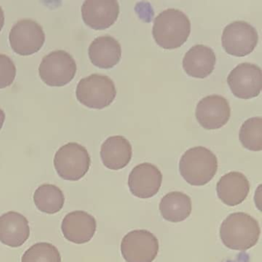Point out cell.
Wrapping results in <instances>:
<instances>
[{
    "label": "cell",
    "mask_w": 262,
    "mask_h": 262,
    "mask_svg": "<svg viewBox=\"0 0 262 262\" xmlns=\"http://www.w3.org/2000/svg\"><path fill=\"white\" fill-rule=\"evenodd\" d=\"M260 228L252 216L244 212L229 214L222 222L220 237L229 249L247 251L258 242Z\"/></svg>",
    "instance_id": "1"
},
{
    "label": "cell",
    "mask_w": 262,
    "mask_h": 262,
    "mask_svg": "<svg viewBox=\"0 0 262 262\" xmlns=\"http://www.w3.org/2000/svg\"><path fill=\"white\" fill-rule=\"evenodd\" d=\"M191 23L180 10L168 9L155 19L152 34L156 43L165 50L182 47L189 37Z\"/></svg>",
    "instance_id": "2"
},
{
    "label": "cell",
    "mask_w": 262,
    "mask_h": 262,
    "mask_svg": "<svg viewBox=\"0 0 262 262\" xmlns=\"http://www.w3.org/2000/svg\"><path fill=\"white\" fill-rule=\"evenodd\" d=\"M217 170V157L205 147H194L187 150L179 162L181 176L194 186L206 185L215 176Z\"/></svg>",
    "instance_id": "3"
},
{
    "label": "cell",
    "mask_w": 262,
    "mask_h": 262,
    "mask_svg": "<svg viewBox=\"0 0 262 262\" xmlns=\"http://www.w3.org/2000/svg\"><path fill=\"white\" fill-rule=\"evenodd\" d=\"M76 93L78 101L82 105L102 110L116 99V89L108 76L93 74L79 81Z\"/></svg>",
    "instance_id": "4"
},
{
    "label": "cell",
    "mask_w": 262,
    "mask_h": 262,
    "mask_svg": "<svg viewBox=\"0 0 262 262\" xmlns=\"http://www.w3.org/2000/svg\"><path fill=\"white\" fill-rule=\"evenodd\" d=\"M90 164L91 159L86 148L76 142L62 145L55 155V168L64 180H80L88 172Z\"/></svg>",
    "instance_id": "5"
},
{
    "label": "cell",
    "mask_w": 262,
    "mask_h": 262,
    "mask_svg": "<svg viewBox=\"0 0 262 262\" xmlns=\"http://www.w3.org/2000/svg\"><path fill=\"white\" fill-rule=\"evenodd\" d=\"M76 71V61L64 50H56L44 56L39 67L41 79L50 86L67 85L73 80Z\"/></svg>",
    "instance_id": "6"
},
{
    "label": "cell",
    "mask_w": 262,
    "mask_h": 262,
    "mask_svg": "<svg viewBox=\"0 0 262 262\" xmlns=\"http://www.w3.org/2000/svg\"><path fill=\"white\" fill-rule=\"evenodd\" d=\"M159 249L157 237L146 230L130 231L121 243V252L126 262H152Z\"/></svg>",
    "instance_id": "7"
},
{
    "label": "cell",
    "mask_w": 262,
    "mask_h": 262,
    "mask_svg": "<svg viewBox=\"0 0 262 262\" xmlns=\"http://www.w3.org/2000/svg\"><path fill=\"white\" fill-rule=\"evenodd\" d=\"M258 42L257 30L245 21H235L223 30L222 43L228 54L244 57L254 51Z\"/></svg>",
    "instance_id": "8"
},
{
    "label": "cell",
    "mask_w": 262,
    "mask_h": 262,
    "mask_svg": "<svg viewBox=\"0 0 262 262\" xmlns=\"http://www.w3.org/2000/svg\"><path fill=\"white\" fill-rule=\"evenodd\" d=\"M45 39L43 29L32 19H21L10 30V46L13 51L20 56H30L37 53L43 46Z\"/></svg>",
    "instance_id": "9"
},
{
    "label": "cell",
    "mask_w": 262,
    "mask_h": 262,
    "mask_svg": "<svg viewBox=\"0 0 262 262\" xmlns=\"http://www.w3.org/2000/svg\"><path fill=\"white\" fill-rule=\"evenodd\" d=\"M227 82L231 93L238 99L257 97L261 91V70L254 64H239L228 75Z\"/></svg>",
    "instance_id": "10"
},
{
    "label": "cell",
    "mask_w": 262,
    "mask_h": 262,
    "mask_svg": "<svg viewBox=\"0 0 262 262\" xmlns=\"http://www.w3.org/2000/svg\"><path fill=\"white\" fill-rule=\"evenodd\" d=\"M196 119L205 129L214 130L222 128L229 120L231 108L223 96L212 95L203 98L198 103Z\"/></svg>",
    "instance_id": "11"
},
{
    "label": "cell",
    "mask_w": 262,
    "mask_h": 262,
    "mask_svg": "<svg viewBox=\"0 0 262 262\" xmlns=\"http://www.w3.org/2000/svg\"><path fill=\"white\" fill-rule=\"evenodd\" d=\"M162 182L160 170L151 163L136 165L128 176V188L133 195L149 199L159 192Z\"/></svg>",
    "instance_id": "12"
},
{
    "label": "cell",
    "mask_w": 262,
    "mask_h": 262,
    "mask_svg": "<svg viewBox=\"0 0 262 262\" xmlns=\"http://www.w3.org/2000/svg\"><path fill=\"white\" fill-rule=\"evenodd\" d=\"M119 15V3L116 0H86L82 4V19L93 30L110 28L116 22Z\"/></svg>",
    "instance_id": "13"
},
{
    "label": "cell",
    "mask_w": 262,
    "mask_h": 262,
    "mask_svg": "<svg viewBox=\"0 0 262 262\" xmlns=\"http://www.w3.org/2000/svg\"><path fill=\"white\" fill-rule=\"evenodd\" d=\"M95 217L83 211L69 213L62 222L64 237L73 243L85 244L92 240L96 231Z\"/></svg>",
    "instance_id": "14"
},
{
    "label": "cell",
    "mask_w": 262,
    "mask_h": 262,
    "mask_svg": "<svg viewBox=\"0 0 262 262\" xmlns=\"http://www.w3.org/2000/svg\"><path fill=\"white\" fill-rule=\"evenodd\" d=\"M30 234L29 222L25 216L9 211L0 217V242L12 248L22 246Z\"/></svg>",
    "instance_id": "15"
},
{
    "label": "cell",
    "mask_w": 262,
    "mask_h": 262,
    "mask_svg": "<svg viewBox=\"0 0 262 262\" xmlns=\"http://www.w3.org/2000/svg\"><path fill=\"white\" fill-rule=\"evenodd\" d=\"M219 199L228 206L242 203L248 197L250 183L245 174L231 171L221 178L216 186Z\"/></svg>",
    "instance_id": "16"
},
{
    "label": "cell",
    "mask_w": 262,
    "mask_h": 262,
    "mask_svg": "<svg viewBox=\"0 0 262 262\" xmlns=\"http://www.w3.org/2000/svg\"><path fill=\"white\" fill-rule=\"evenodd\" d=\"M216 63V56L210 47L196 45L191 47L183 59L185 73L191 77L205 79L211 74Z\"/></svg>",
    "instance_id": "17"
},
{
    "label": "cell",
    "mask_w": 262,
    "mask_h": 262,
    "mask_svg": "<svg viewBox=\"0 0 262 262\" xmlns=\"http://www.w3.org/2000/svg\"><path fill=\"white\" fill-rule=\"evenodd\" d=\"M102 163L108 169L120 170L127 166L133 156V148L123 136L108 138L102 144L100 151Z\"/></svg>",
    "instance_id": "18"
},
{
    "label": "cell",
    "mask_w": 262,
    "mask_h": 262,
    "mask_svg": "<svg viewBox=\"0 0 262 262\" xmlns=\"http://www.w3.org/2000/svg\"><path fill=\"white\" fill-rule=\"evenodd\" d=\"M92 63L100 69H111L117 65L122 57L120 44L110 36H99L89 48Z\"/></svg>",
    "instance_id": "19"
},
{
    "label": "cell",
    "mask_w": 262,
    "mask_h": 262,
    "mask_svg": "<svg viewBox=\"0 0 262 262\" xmlns=\"http://www.w3.org/2000/svg\"><path fill=\"white\" fill-rule=\"evenodd\" d=\"M159 210L165 220L174 223L182 222L191 214V198L180 191H171L162 198Z\"/></svg>",
    "instance_id": "20"
},
{
    "label": "cell",
    "mask_w": 262,
    "mask_h": 262,
    "mask_svg": "<svg viewBox=\"0 0 262 262\" xmlns=\"http://www.w3.org/2000/svg\"><path fill=\"white\" fill-rule=\"evenodd\" d=\"M33 200L39 211L50 214L59 212L65 203L62 190L50 184L39 186L35 191Z\"/></svg>",
    "instance_id": "21"
},
{
    "label": "cell",
    "mask_w": 262,
    "mask_h": 262,
    "mask_svg": "<svg viewBox=\"0 0 262 262\" xmlns=\"http://www.w3.org/2000/svg\"><path fill=\"white\" fill-rule=\"evenodd\" d=\"M239 140L244 148L251 151L262 149V119L254 117L242 124L239 133Z\"/></svg>",
    "instance_id": "22"
},
{
    "label": "cell",
    "mask_w": 262,
    "mask_h": 262,
    "mask_svg": "<svg viewBox=\"0 0 262 262\" xmlns=\"http://www.w3.org/2000/svg\"><path fill=\"white\" fill-rule=\"evenodd\" d=\"M60 253L56 246L39 242L30 247L22 257V262H61Z\"/></svg>",
    "instance_id": "23"
},
{
    "label": "cell",
    "mask_w": 262,
    "mask_h": 262,
    "mask_svg": "<svg viewBox=\"0 0 262 262\" xmlns=\"http://www.w3.org/2000/svg\"><path fill=\"white\" fill-rule=\"evenodd\" d=\"M16 75V68L13 61L7 55L0 53V89L11 85Z\"/></svg>",
    "instance_id": "24"
},
{
    "label": "cell",
    "mask_w": 262,
    "mask_h": 262,
    "mask_svg": "<svg viewBox=\"0 0 262 262\" xmlns=\"http://www.w3.org/2000/svg\"><path fill=\"white\" fill-rule=\"evenodd\" d=\"M4 24H5V15L2 7L0 6V31L4 28Z\"/></svg>",
    "instance_id": "25"
},
{
    "label": "cell",
    "mask_w": 262,
    "mask_h": 262,
    "mask_svg": "<svg viewBox=\"0 0 262 262\" xmlns=\"http://www.w3.org/2000/svg\"><path fill=\"white\" fill-rule=\"evenodd\" d=\"M6 114L4 110L0 108V130L4 126V122H5Z\"/></svg>",
    "instance_id": "26"
}]
</instances>
